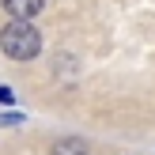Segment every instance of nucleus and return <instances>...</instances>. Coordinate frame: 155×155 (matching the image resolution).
Here are the masks:
<instances>
[{
  "label": "nucleus",
  "instance_id": "f257e3e1",
  "mask_svg": "<svg viewBox=\"0 0 155 155\" xmlns=\"http://www.w3.org/2000/svg\"><path fill=\"white\" fill-rule=\"evenodd\" d=\"M0 49L12 61H30L42 53V34L34 30L30 19H12L4 30H0Z\"/></svg>",
  "mask_w": 155,
  "mask_h": 155
},
{
  "label": "nucleus",
  "instance_id": "f03ea898",
  "mask_svg": "<svg viewBox=\"0 0 155 155\" xmlns=\"http://www.w3.org/2000/svg\"><path fill=\"white\" fill-rule=\"evenodd\" d=\"M42 8H45V0H4V12L12 19H34Z\"/></svg>",
  "mask_w": 155,
  "mask_h": 155
},
{
  "label": "nucleus",
  "instance_id": "7ed1b4c3",
  "mask_svg": "<svg viewBox=\"0 0 155 155\" xmlns=\"http://www.w3.org/2000/svg\"><path fill=\"white\" fill-rule=\"evenodd\" d=\"M49 155H87V144H83L80 136H61L49 148Z\"/></svg>",
  "mask_w": 155,
  "mask_h": 155
},
{
  "label": "nucleus",
  "instance_id": "20e7f679",
  "mask_svg": "<svg viewBox=\"0 0 155 155\" xmlns=\"http://www.w3.org/2000/svg\"><path fill=\"white\" fill-rule=\"evenodd\" d=\"M0 102H4V106L12 102V91H8V87H0Z\"/></svg>",
  "mask_w": 155,
  "mask_h": 155
}]
</instances>
